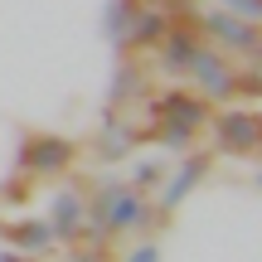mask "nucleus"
<instances>
[{"instance_id":"12","label":"nucleus","mask_w":262,"mask_h":262,"mask_svg":"<svg viewBox=\"0 0 262 262\" xmlns=\"http://www.w3.org/2000/svg\"><path fill=\"white\" fill-rule=\"evenodd\" d=\"M131 262H156V248H141V253H131Z\"/></svg>"},{"instance_id":"5","label":"nucleus","mask_w":262,"mask_h":262,"mask_svg":"<svg viewBox=\"0 0 262 262\" xmlns=\"http://www.w3.org/2000/svg\"><path fill=\"white\" fill-rule=\"evenodd\" d=\"M189 68L199 73V83H204V93H219L228 97L233 93V73H228V63L219 54H204V49H194V58H189Z\"/></svg>"},{"instance_id":"8","label":"nucleus","mask_w":262,"mask_h":262,"mask_svg":"<svg viewBox=\"0 0 262 262\" xmlns=\"http://www.w3.org/2000/svg\"><path fill=\"white\" fill-rule=\"evenodd\" d=\"M131 39H136V44L165 39V15H160V10H136V15H131Z\"/></svg>"},{"instance_id":"3","label":"nucleus","mask_w":262,"mask_h":262,"mask_svg":"<svg viewBox=\"0 0 262 262\" xmlns=\"http://www.w3.org/2000/svg\"><path fill=\"white\" fill-rule=\"evenodd\" d=\"M150 224V204L136 189H117L107 204V228H146Z\"/></svg>"},{"instance_id":"6","label":"nucleus","mask_w":262,"mask_h":262,"mask_svg":"<svg viewBox=\"0 0 262 262\" xmlns=\"http://www.w3.org/2000/svg\"><path fill=\"white\" fill-rule=\"evenodd\" d=\"M209 29L233 49H257V29H248V19L238 15H209Z\"/></svg>"},{"instance_id":"7","label":"nucleus","mask_w":262,"mask_h":262,"mask_svg":"<svg viewBox=\"0 0 262 262\" xmlns=\"http://www.w3.org/2000/svg\"><path fill=\"white\" fill-rule=\"evenodd\" d=\"M194 34H189V29H175V34H165L160 39V54H165V63L170 68H189V58H194Z\"/></svg>"},{"instance_id":"15","label":"nucleus","mask_w":262,"mask_h":262,"mask_svg":"<svg viewBox=\"0 0 262 262\" xmlns=\"http://www.w3.org/2000/svg\"><path fill=\"white\" fill-rule=\"evenodd\" d=\"M78 262H93V257H78Z\"/></svg>"},{"instance_id":"1","label":"nucleus","mask_w":262,"mask_h":262,"mask_svg":"<svg viewBox=\"0 0 262 262\" xmlns=\"http://www.w3.org/2000/svg\"><path fill=\"white\" fill-rule=\"evenodd\" d=\"M214 136L224 150H233V156H248L253 146H262L257 141V117L243 112V107H228V112L214 117Z\"/></svg>"},{"instance_id":"11","label":"nucleus","mask_w":262,"mask_h":262,"mask_svg":"<svg viewBox=\"0 0 262 262\" xmlns=\"http://www.w3.org/2000/svg\"><path fill=\"white\" fill-rule=\"evenodd\" d=\"M19 243H25V248H44L49 243V238H54V228H44V224H29V228H19Z\"/></svg>"},{"instance_id":"13","label":"nucleus","mask_w":262,"mask_h":262,"mask_svg":"<svg viewBox=\"0 0 262 262\" xmlns=\"http://www.w3.org/2000/svg\"><path fill=\"white\" fill-rule=\"evenodd\" d=\"M0 262H25V257H15V253H5V257H0Z\"/></svg>"},{"instance_id":"10","label":"nucleus","mask_w":262,"mask_h":262,"mask_svg":"<svg viewBox=\"0 0 262 262\" xmlns=\"http://www.w3.org/2000/svg\"><path fill=\"white\" fill-rule=\"evenodd\" d=\"M78 214H83V204H78V194H63V199H58V204H54V233H73V228H78Z\"/></svg>"},{"instance_id":"4","label":"nucleus","mask_w":262,"mask_h":262,"mask_svg":"<svg viewBox=\"0 0 262 262\" xmlns=\"http://www.w3.org/2000/svg\"><path fill=\"white\" fill-rule=\"evenodd\" d=\"M68 156H73V146L58 141V136H34L19 150V160H25L29 170H58V165H68Z\"/></svg>"},{"instance_id":"9","label":"nucleus","mask_w":262,"mask_h":262,"mask_svg":"<svg viewBox=\"0 0 262 262\" xmlns=\"http://www.w3.org/2000/svg\"><path fill=\"white\" fill-rule=\"evenodd\" d=\"M204 165H209V160H204V156H194V160H189V165H185V170H180V175H175V180H170V189H165V199H160V204H165V209H170V204H175V199H185V189H189V185H194V180H199V175H204Z\"/></svg>"},{"instance_id":"14","label":"nucleus","mask_w":262,"mask_h":262,"mask_svg":"<svg viewBox=\"0 0 262 262\" xmlns=\"http://www.w3.org/2000/svg\"><path fill=\"white\" fill-rule=\"evenodd\" d=\"M257 141H262V117H257Z\"/></svg>"},{"instance_id":"2","label":"nucleus","mask_w":262,"mask_h":262,"mask_svg":"<svg viewBox=\"0 0 262 262\" xmlns=\"http://www.w3.org/2000/svg\"><path fill=\"white\" fill-rule=\"evenodd\" d=\"M160 112H165V122L175 126V131H194V126L209 122L204 97H194V93H170V97H160Z\"/></svg>"}]
</instances>
